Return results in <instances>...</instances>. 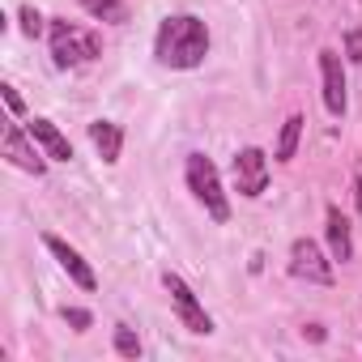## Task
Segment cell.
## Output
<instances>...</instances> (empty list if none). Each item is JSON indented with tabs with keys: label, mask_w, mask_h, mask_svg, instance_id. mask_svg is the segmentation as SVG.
<instances>
[{
	"label": "cell",
	"mask_w": 362,
	"mask_h": 362,
	"mask_svg": "<svg viewBox=\"0 0 362 362\" xmlns=\"http://www.w3.org/2000/svg\"><path fill=\"white\" fill-rule=\"evenodd\" d=\"M18 22H22V35H30V39H39V35H43V13H39L35 5H22Z\"/></svg>",
	"instance_id": "cell-16"
},
{
	"label": "cell",
	"mask_w": 362,
	"mask_h": 362,
	"mask_svg": "<svg viewBox=\"0 0 362 362\" xmlns=\"http://www.w3.org/2000/svg\"><path fill=\"white\" fill-rule=\"evenodd\" d=\"M30 141H35V136H30V128L9 124V128H5V158H9L13 166L30 170V175H43V170H47V162H43V153H39Z\"/></svg>",
	"instance_id": "cell-7"
},
{
	"label": "cell",
	"mask_w": 362,
	"mask_h": 362,
	"mask_svg": "<svg viewBox=\"0 0 362 362\" xmlns=\"http://www.w3.org/2000/svg\"><path fill=\"white\" fill-rule=\"evenodd\" d=\"M328 247H332V260H354V235H349V218L337 209V205H328Z\"/></svg>",
	"instance_id": "cell-11"
},
{
	"label": "cell",
	"mask_w": 362,
	"mask_h": 362,
	"mask_svg": "<svg viewBox=\"0 0 362 362\" xmlns=\"http://www.w3.org/2000/svg\"><path fill=\"white\" fill-rule=\"evenodd\" d=\"M81 5H86L98 22H111V26L128 22V5H124V0H81Z\"/></svg>",
	"instance_id": "cell-14"
},
{
	"label": "cell",
	"mask_w": 362,
	"mask_h": 362,
	"mask_svg": "<svg viewBox=\"0 0 362 362\" xmlns=\"http://www.w3.org/2000/svg\"><path fill=\"white\" fill-rule=\"evenodd\" d=\"M115 349H119L124 358H132V362L141 358V341H136V332H132L128 324H115Z\"/></svg>",
	"instance_id": "cell-15"
},
{
	"label": "cell",
	"mask_w": 362,
	"mask_h": 362,
	"mask_svg": "<svg viewBox=\"0 0 362 362\" xmlns=\"http://www.w3.org/2000/svg\"><path fill=\"white\" fill-rule=\"evenodd\" d=\"M162 286H166V294H170V303H175L179 324H184L188 332H197V337H209V332H214L209 311L197 303V294H192V286H188L184 277H179V273H162Z\"/></svg>",
	"instance_id": "cell-4"
},
{
	"label": "cell",
	"mask_w": 362,
	"mask_h": 362,
	"mask_svg": "<svg viewBox=\"0 0 362 362\" xmlns=\"http://www.w3.org/2000/svg\"><path fill=\"white\" fill-rule=\"evenodd\" d=\"M345 60H362V30L345 35Z\"/></svg>",
	"instance_id": "cell-18"
},
{
	"label": "cell",
	"mask_w": 362,
	"mask_h": 362,
	"mask_svg": "<svg viewBox=\"0 0 362 362\" xmlns=\"http://www.w3.org/2000/svg\"><path fill=\"white\" fill-rule=\"evenodd\" d=\"M64 320H69L77 332H86V328H90V311H81V307H64Z\"/></svg>",
	"instance_id": "cell-17"
},
{
	"label": "cell",
	"mask_w": 362,
	"mask_h": 362,
	"mask_svg": "<svg viewBox=\"0 0 362 362\" xmlns=\"http://www.w3.org/2000/svg\"><path fill=\"white\" fill-rule=\"evenodd\" d=\"M303 332H307V337H311V341H324V328H320V324H307V328H303Z\"/></svg>",
	"instance_id": "cell-20"
},
{
	"label": "cell",
	"mask_w": 362,
	"mask_h": 362,
	"mask_svg": "<svg viewBox=\"0 0 362 362\" xmlns=\"http://www.w3.org/2000/svg\"><path fill=\"white\" fill-rule=\"evenodd\" d=\"M298 136H303V115H290V119L281 124V132H277V149H273V158H277V162H290L294 149H298Z\"/></svg>",
	"instance_id": "cell-13"
},
{
	"label": "cell",
	"mask_w": 362,
	"mask_h": 362,
	"mask_svg": "<svg viewBox=\"0 0 362 362\" xmlns=\"http://www.w3.org/2000/svg\"><path fill=\"white\" fill-rule=\"evenodd\" d=\"M103 56V39L86 26H73V22H52V60L60 69H77V64H90Z\"/></svg>",
	"instance_id": "cell-2"
},
{
	"label": "cell",
	"mask_w": 362,
	"mask_h": 362,
	"mask_svg": "<svg viewBox=\"0 0 362 362\" xmlns=\"http://www.w3.org/2000/svg\"><path fill=\"white\" fill-rule=\"evenodd\" d=\"M0 94H5V103H9V111H13V115H22V94H18L13 86H0Z\"/></svg>",
	"instance_id": "cell-19"
},
{
	"label": "cell",
	"mask_w": 362,
	"mask_h": 362,
	"mask_svg": "<svg viewBox=\"0 0 362 362\" xmlns=\"http://www.w3.org/2000/svg\"><path fill=\"white\" fill-rule=\"evenodd\" d=\"M43 247H47V252L60 260V269H64V273H69V277H73L81 290H98V277H94V269L81 260V252H77V247H69L60 235H43Z\"/></svg>",
	"instance_id": "cell-8"
},
{
	"label": "cell",
	"mask_w": 362,
	"mask_h": 362,
	"mask_svg": "<svg viewBox=\"0 0 362 362\" xmlns=\"http://www.w3.org/2000/svg\"><path fill=\"white\" fill-rule=\"evenodd\" d=\"M320 77H324V107L341 119L345 115V73H341V56L337 52H320Z\"/></svg>",
	"instance_id": "cell-9"
},
{
	"label": "cell",
	"mask_w": 362,
	"mask_h": 362,
	"mask_svg": "<svg viewBox=\"0 0 362 362\" xmlns=\"http://www.w3.org/2000/svg\"><path fill=\"white\" fill-rule=\"evenodd\" d=\"M153 56L166 69H201L209 56V26L192 13L162 18V26L153 35Z\"/></svg>",
	"instance_id": "cell-1"
},
{
	"label": "cell",
	"mask_w": 362,
	"mask_h": 362,
	"mask_svg": "<svg viewBox=\"0 0 362 362\" xmlns=\"http://www.w3.org/2000/svg\"><path fill=\"white\" fill-rule=\"evenodd\" d=\"M290 273H294L298 281L328 286V281H332V260L320 252L315 239H294V243H290Z\"/></svg>",
	"instance_id": "cell-6"
},
{
	"label": "cell",
	"mask_w": 362,
	"mask_h": 362,
	"mask_svg": "<svg viewBox=\"0 0 362 362\" xmlns=\"http://www.w3.org/2000/svg\"><path fill=\"white\" fill-rule=\"evenodd\" d=\"M26 128H30V136L47 149V158H56V162H73V145H69V136H64L52 119H30Z\"/></svg>",
	"instance_id": "cell-10"
},
{
	"label": "cell",
	"mask_w": 362,
	"mask_h": 362,
	"mask_svg": "<svg viewBox=\"0 0 362 362\" xmlns=\"http://www.w3.org/2000/svg\"><path fill=\"white\" fill-rule=\"evenodd\" d=\"M184 175H188V188H192V197L205 205V214H209L214 222H226V218H230V201H226V192H222L218 166H214L205 153H188V166H184Z\"/></svg>",
	"instance_id": "cell-3"
},
{
	"label": "cell",
	"mask_w": 362,
	"mask_h": 362,
	"mask_svg": "<svg viewBox=\"0 0 362 362\" xmlns=\"http://www.w3.org/2000/svg\"><path fill=\"white\" fill-rule=\"evenodd\" d=\"M90 141H94V149L103 153V162H119V149H124V128H119V124L94 119V124H90Z\"/></svg>",
	"instance_id": "cell-12"
},
{
	"label": "cell",
	"mask_w": 362,
	"mask_h": 362,
	"mask_svg": "<svg viewBox=\"0 0 362 362\" xmlns=\"http://www.w3.org/2000/svg\"><path fill=\"white\" fill-rule=\"evenodd\" d=\"M230 175H235V192L239 197H247V201L264 197V188H269V158H264V149H256V145L239 149L235 162H230Z\"/></svg>",
	"instance_id": "cell-5"
}]
</instances>
